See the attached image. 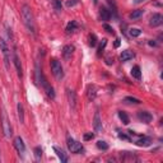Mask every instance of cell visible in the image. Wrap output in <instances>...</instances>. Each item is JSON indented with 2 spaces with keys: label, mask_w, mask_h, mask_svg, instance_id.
I'll return each mask as SVG.
<instances>
[{
  "label": "cell",
  "mask_w": 163,
  "mask_h": 163,
  "mask_svg": "<svg viewBox=\"0 0 163 163\" xmlns=\"http://www.w3.org/2000/svg\"><path fill=\"white\" fill-rule=\"evenodd\" d=\"M20 14H22L23 23L27 27V29L34 34L36 33V24H34V19H33V14L31 12V8L28 5H23L22 9H20Z\"/></svg>",
  "instance_id": "6da1fadb"
},
{
  "label": "cell",
  "mask_w": 163,
  "mask_h": 163,
  "mask_svg": "<svg viewBox=\"0 0 163 163\" xmlns=\"http://www.w3.org/2000/svg\"><path fill=\"white\" fill-rule=\"evenodd\" d=\"M50 65H51V71H52L54 76L57 80H61V79L64 78V69H63V65H61V63H60L59 60L52 59Z\"/></svg>",
  "instance_id": "7a4b0ae2"
},
{
  "label": "cell",
  "mask_w": 163,
  "mask_h": 163,
  "mask_svg": "<svg viewBox=\"0 0 163 163\" xmlns=\"http://www.w3.org/2000/svg\"><path fill=\"white\" fill-rule=\"evenodd\" d=\"M2 126H3V133H4L5 138H10L12 134H13L12 133V126H10V122H9V120H8L7 113H5L4 110L2 112Z\"/></svg>",
  "instance_id": "3957f363"
},
{
  "label": "cell",
  "mask_w": 163,
  "mask_h": 163,
  "mask_svg": "<svg viewBox=\"0 0 163 163\" xmlns=\"http://www.w3.org/2000/svg\"><path fill=\"white\" fill-rule=\"evenodd\" d=\"M68 148H69V150L71 153H75V154H78V153L84 150L83 145H82L79 141H76L73 138H70V136H68Z\"/></svg>",
  "instance_id": "277c9868"
},
{
  "label": "cell",
  "mask_w": 163,
  "mask_h": 163,
  "mask_svg": "<svg viewBox=\"0 0 163 163\" xmlns=\"http://www.w3.org/2000/svg\"><path fill=\"white\" fill-rule=\"evenodd\" d=\"M0 50H2L3 55H4V60H5V66L9 68V61H10V51L8 45L5 44V41L0 38Z\"/></svg>",
  "instance_id": "5b68a950"
},
{
  "label": "cell",
  "mask_w": 163,
  "mask_h": 163,
  "mask_svg": "<svg viewBox=\"0 0 163 163\" xmlns=\"http://www.w3.org/2000/svg\"><path fill=\"white\" fill-rule=\"evenodd\" d=\"M14 147L17 149V152L19 153V155H23L24 152H26V145H24V143H23V139L20 138V136H17L14 139Z\"/></svg>",
  "instance_id": "8992f818"
},
{
  "label": "cell",
  "mask_w": 163,
  "mask_h": 163,
  "mask_svg": "<svg viewBox=\"0 0 163 163\" xmlns=\"http://www.w3.org/2000/svg\"><path fill=\"white\" fill-rule=\"evenodd\" d=\"M138 118L141 121V122H144V124H149V122L153 120V116L150 112L148 111H139L138 112Z\"/></svg>",
  "instance_id": "52a82bcc"
},
{
  "label": "cell",
  "mask_w": 163,
  "mask_h": 163,
  "mask_svg": "<svg viewBox=\"0 0 163 163\" xmlns=\"http://www.w3.org/2000/svg\"><path fill=\"white\" fill-rule=\"evenodd\" d=\"M162 22H163V18H162V15H160L159 13H155V14H153V15L150 17L149 26H150V27H158V26H160V24H162Z\"/></svg>",
  "instance_id": "ba28073f"
},
{
  "label": "cell",
  "mask_w": 163,
  "mask_h": 163,
  "mask_svg": "<svg viewBox=\"0 0 163 163\" xmlns=\"http://www.w3.org/2000/svg\"><path fill=\"white\" fill-rule=\"evenodd\" d=\"M93 128H94L96 133H101V131H102V121H101L99 112H96V113H94V118H93Z\"/></svg>",
  "instance_id": "9c48e42d"
},
{
  "label": "cell",
  "mask_w": 163,
  "mask_h": 163,
  "mask_svg": "<svg viewBox=\"0 0 163 163\" xmlns=\"http://www.w3.org/2000/svg\"><path fill=\"white\" fill-rule=\"evenodd\" d=\"M13 61H14V65H15L18 76L22 78L23 71H22V66H20V61H19V57H18V55H17V51H13Z\"/></svg>",
  "instance_id": "30bf717a"
},
{
  "label": "cell",
  "mask_w": 163,
  "mask_h": 163,
  "mask_svg": "<svg viewBox=\"0 0 163 163\" xmlns=\"http://www.w3.org/2000/svg\"><path fill=\"white\" fill-rule=\"evenodd\" d=\"M73 52H74V46L73 45L64 46V49H63V56H64L65 60H70L71 56H73Z\"/></svg>",
  "instance_id": "8fae6325"
},
{
  "label": "cell",
  "mask_w": 163,
  "mask_h": 163,
  "mask_svg": "<svg viewBox=\"0 0 163 163\" xmlns=\"http://www.w3.org/2000/svg\"><path fill=\"white\" fill-rule=\"evenodd\" d=\"M54 150H55V153H56V155L59 157V159L63 162V163H66L68 162V155H66V153L61 149V148H59V147H54Z\"/></svg>",
  "instance_id": "7c38bea8"
},
{
  "label": "cell",
  "mask_w": 163,
  "mask_h": 163,
  "mask_svg": "<svg viewBox=\"0 0 163 163\" xmlns=\"http://www.w3.org/2000/svg\"><path fill=\"white\" fill-rule=\"evenodd\" d=\"M135 144L138 147H149L152 144V139L148 138V136H143V138H140L135 141Z\"/></svg>",
  "instance_id": "4fadbf2b"
},
{
  "label": "cell",
  "mask_w": 163,
  "mask_h": 163,
  "mask_svg": "<svg viewBox=\"0 0 163 163\" xmlns=\"http://www.w3.org/2000/svg\"><path fill=\"white\" fill-rule=\"evenodd\" d=\"M134 57H135V54L133 51H130V50H124L121 52V55H120V60L121 61H129V60H131Z\"/></svg>",
  "instance_id": "5bb4252c"
},
{
  "label": "cell",
  "mask_w": 163,
  "mask_h": 163,
  "mask_svg": "<svg viewBox=\"0 0 163 163\" xmlns=\"http://www.w3.org/2000/svg\"><path fill=\"white\" fill-rule=\"evenodd\" d=\"M66 92H68V99H69V103H70L71 108L74 110L75 106H76V94H75V92L71 91V89H68Z\"/></svg>",
  "instance_id": "9a60e30c"
},
{
  "label": "cell",
  "mask_w": 163,
  "mask_h": 163,
  "mask_svg": "<svg viewBox=\"0 0 163 163\" xmlns=\"http://www.w3.org/2000/svg\"><path fill=\"white\" fill-rule=\"evenodd\" d=\"M99 17H101L102 20H110V18H111V13H110V10H108L107 8L102 7V8L99 9Z\"/></svg>",
  "instance_id": "2e32d148"
},
{
  "label": "cell",
  "mask_w": 163,
  "mask_h": 163,
  "mask_svg": "<svg viewBox=\"0 0 163 163\" xmlns=\"http://www.w3.org/2000/svg\"><path fill=\"white\" fill-rule=\"evenodd\" d=\"M87 96H88V99H94L96 96H97V87L94 84H91L88 87V91H87Z\"/></svg>",
  "instance_id": "e0dca14e"
},
{
  "label": "cell",
  "mask_w": 163,
  "mask_h": 163,
  "mask_svg": "<svg viewBox=\"0 0 163 163\" xmlns=\"http://www.w3.org/2000/svg\"><path fill=\"white\" fill-rule=\"evenodd\" d=\"M78 23L75 22V20H71V22H69L68 23V26H66V33L68 34H70V33H74L76 29H78Z\"/></svg>",
  "instance_id": "ac0fdd59"
},
{
  "label": "cell",
  "mask_w": 163,
  "mask_h": 163,
  "mask_svg": "<svg viewBox=\"0 0 163 163\" xmlns=\"http://www.w3.org/2000/svg\"><path fill=\"white\" fill-rule=\"evenodd\" d=\"M17 110H18V118L20 121V124H23V122H24V110H23L22 103L17 105Z\"/></svg>",
  "instance_id": "d6986e66"
},
{
  "label": "cell",
  "mask_w": 163,
  "mask_h": 163,
  "mask_svg": "<svg viewBox=\"0 0 163 163\" xmlns=\"http://www.w3.org/2000/svg\"><path fill=\"white\" fill-rule=\"evenodd\" d=\"M118 117H120V120L122 121V124H124V125H129L130 118H129V116L124 111H118Z\"/></svg>",
  "instance_id": "ffe728a7"
},
{
  "label": "cell",
  "mask_w": 163,
  "mask_h": 163,
  "mask_svg": "<svg viewBox=\"0 0 163 163\" xmlns=\"http://www.w3.org/2000/svg\"><path fill=\"white\" fill-rule=\"evenodd\" d=\"M51 4L54 7V9L56 12H61L63 10V4H61V0H51Z\"/></svg>",
  "instance_id": "44dd1931"
},
{
  "label": "cell",
  "mask_w": 163,
  "mask_h": 163,
  "mask_svg": "<svg viewBox=\"0 0 163 163\" xmlns=\"http://www.w3.org/2000/svg\"><path fill=\"white\" fill-rule=\"evenodd\" d=\"M131 75L135 78V79H140L141 78V71H140V68L138 65H135L133 69H131Z\"/></svg>",
  "instance_id": "7402d4cb"
},
{
  "label": "cell",
  "mask_w": 163,
  "mask_h": 163,
  "mask_svg": "<svg viewBox=\"0 0 163 163\" xmlns=\"http://www.w3.org/2000/svg\"><path fill=\"white\" fill-rule=\"evenodd\" d=\"M97 148L101 149V150H107L108 149V144L103 140H98L97 141Z\"/></svg>",
  "instance_id": "603a6c76"
},
{
  "label": "cell",
  "mask_w": 163,
  "mask_h": 163,
  "mask_svg": "<svg viewBox=\"0 0 163 163\" xmlns=\"http://www.w3.org/2000/svg\"><path fill=\"white\" fill-rule=\"evenodd\" d=\"M44 88H45V91H46V93H47V96H49L50 98H52V99H54V98H55V92H54V88H52V87H51L50 84H47V86H45Z\"/></svg>",
  "instance_id": "cb8c5ba5"
},
{
  "label": "cell",
  "mask_w": 163,
  "mask_h": 163,
  "mask_svg": "<svg viewBox=\"0 0 163 163\" xmlns=\"http://www.w3.org/2000/svg\"><path fill=\"white\" fill-rule=\"evenodd\" d=\"M143 13H144V10L136 9V10H134V12L130 14V18H131V19H138V18H140V17L143 15Z\"/></svg>",
  "instance_id": "d4e9b609"
},
{
  "label": "cell",
  "mask_w": 163,
  "mask_h": 163,
  "mask_svg": "<svg viewBox=\"0 0 163 163\" xmlns=\"http://www.w3.org/2000/svg\"><path fill=\"white\" fill-rule=\"evenodd\" d=\"M124 102H126V103L139 105V103H140V99H138V98H135V97H125V98H124Z\"/></svg>",
  "instance_id": "484cf974"
},
{
  "label": "cell",
  "mask_w": 163,
  "mask_h": 163,
  "mask_svg": "<svg viewBox=\"0 0 163 163\" xmlns=\"http://www.w3.org/2000/svg\"><path fill=\"white\" fill-rule=\"evenodd\" d=\"M34 157H36V159H41V157H42V149L39 147L34 148Z\"/></svg>",
  "instance_id": "4316f807"
},
{
  "label": "cell",
  "mask_w": 163,
  "mask_h": 163,
  "mask_svg": "<svg viewBox=\"0 0 163 163\" xmlns=\"http://www.w3.org/2000/svg\"><path fill=\"white\" fill-rule=\"evenodd\" d=\"M140 34H141V31H140L139 28H131V29H130V36L138 37V36H140Z\"/></svg>",
  "instance_id": "83f0119b"
},
{
  "label": "cell",
  "mask_w": 163,
  "mask_h": 163,
  "mask_svg": "<svg viewBox=\"0 0 163 163\" xmlns=\"http://www.w3.org/2000/svg\"><path fill=\"white\" fill-rule=\"evenodd\" d=\"M89 45L92 47H94L97 45V38H96V34H91L89 36Z\"/></svg>",
  "instance_id": "f1b7e54d"
},
{
  "label": "cell",
  "mask_w": 163,
  "mask_h": 163,
  "mask_svg": "<svg viewBox=\"0 0 163 163\" xmlns=\"http://www.w3.org/2000/svg\"><path fill=\"white\" fill-rule=\"evenodd\" d=\"M106 45H107V39H102V42L99 45V49H98V54H101L102 51H103V49H105Z\"/></svg>",
  "instance_id": "f546056e"
},
{
  "label": "cell",
  "mask_w": 163,
  "mask_h": 163,
  "mask_svg": "<svg viewBox=\"0 0 163 163\" xmlns=\"http://www.w3.org/2000/svg\"><path fill=\"white\" fill-rule=\"evenodd\" d=\"M78 3H79V0H68V2H66V7H68V8H71V7L76 5Z\"/></svg>",
  "instance_id": "4dcf8cb0"
},
{
  "label": "cell",
  "mask_w": 163,
  "mask_h": 163,
  "mask_svg": "<svg viewBox=\"0 0 163 163\" xmlns=\"http://www.w3.org/2000/svg\"><path fill=\"white\" fill-rule=\"evenodd\" d=\"M108 2V4H110V7L112 8V10H113V13H116L117 12V7H116V3H115V0H107Z\"/></svg>",
  "instance_id": "1f68e13d"
},
{
  "label": "cell",
  "mask_w": 163,
  "mask_h": 163,
  "mask_svg": "<svg viewBox=\"0 0 163 163\" xmlns=\"http://www.w3.org/2000/svg\"><path fill=\"white\" fill-rule=\"evenodd\" d=\"M103 28H105L108 33H113V28H112L111 26H108V24H103Z\"/></svg>",
  "instance_id": "d6a6232c"
},
{
  "label": "cell",
  "mask_w": 163,
  "mask_h": 163,
  "mask_svg": "<svg viewBox=\"0 0 163 163\" xmlns=\"http://www.w3.org/2000/svg\"><path fill=\"white\" fill-rule=\"evenodd\" d=\"M93 138H94V134H92V133H88V134L84 135V140H91Z\"/></svg>",
  "instance_id": "836d02e7"
},
{
  "label": "cell",
  "mask_w": 163,
  "mask_h": 163,
  "mask_svg": "<svg viewBox=\"0 0 163 163\" xmlns=\"http://www.w3.org/2000/svg\"><path fill=\"white\" fill-rule=\"evenodd\" d=\"M118 138H120V139H124V140H129V139H130V138H129L128 135H125V134H120Z\"/></svg>",
  "instance_id": "e575fe53"
},
{
  "label": "cell",
  "mask_w": 163,
  "mask_h": 163,
  "mask_svg": "<svg viewBox=\"0 0 163 163\" xmlns=\"http://www.w3.org/2000/svg\"><path fill=\"white\" fill-rule=\"evenodd\" d=\"M120 46V38H116V42H115V47H118Z\"/></svg>",
  "instance_id": "d590c367"
},
{
  "label": "cell",
  "mask_w": 163,
  "mask_h": 163,
  "mask_svg": "<svg viewBox=\"0 0 163 163\" xmlns=\"http://www.w3.org/2000/svg\"><path fill=\"white\" fill-rule=\"evenodd\" d=\"M149 45H150V46H155V42H153V41H149Z\"/></svg>",
  "instance_id": "8d00e7d4"
},
{
  "label": "cell",
  "mask_w": 163,
  "mask_h": 163,
  "mask_svg": "<svg viewBox=\"0 0 163 163\" xmlns=\"http://www.w3.org/2000/svg\"><path fill=\"white\" fill-rule=\"evenodd\" d=\"M141 2H144V0H135V3L138 4V3H141Z\"/></svg>",
  "instance_id": "74e56055"
},
{
  "label": "cell",
  "mask_w": 163,
  "mask_h": 163,
  "mask_svg": "<svg viewBox=\"0 0 163 163\" xmlns=\"http://www.w3.org/2000/svg\"><path fill=\"white\" fill-rule=\"evenodd\" d=\"M93 2H94V3H97V0H93Z\"/></svg>",
  "instance_id": "f35d334b"
}]
</instances>
